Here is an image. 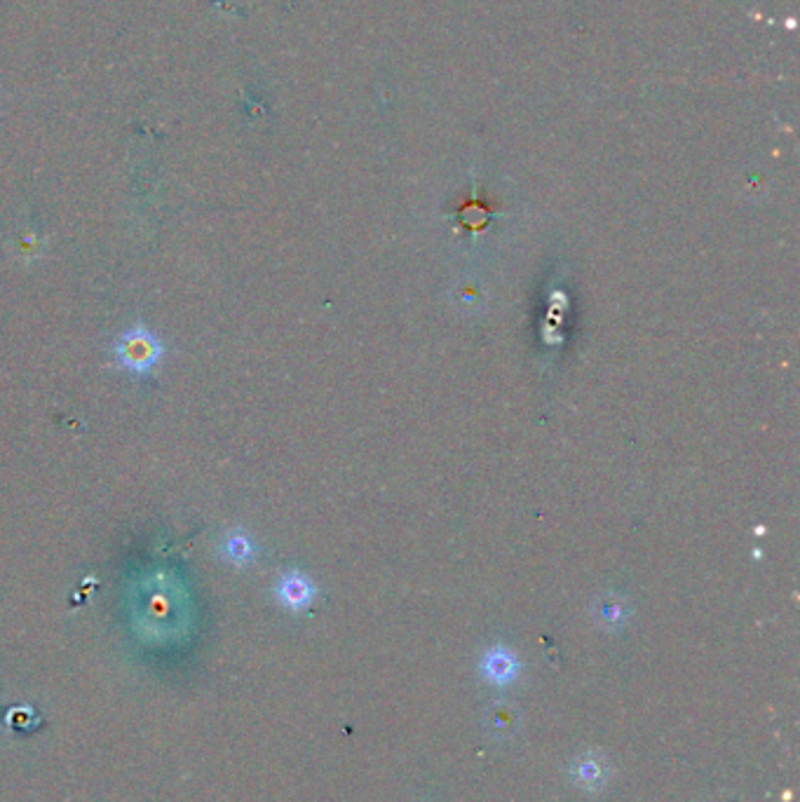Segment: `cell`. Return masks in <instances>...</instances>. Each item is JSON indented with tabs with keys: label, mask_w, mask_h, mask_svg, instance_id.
Wrapping results in <instances>:
<instances>
[{
	"label": "cell",
	"mask_w": 800,
	"mask_h": 802,
	"mask_svg": "<svg viewBox=\"0 0 800 802\" xmlns=\"http://www.w3.org/2000/svg\"><path fill=\"white\" fill-rule=\"evenodd\" d=\"M221 554L223 559L233 566L242 568L249 566L256 559V545L252 540V535H247L244 530H230V533L223 535L221 540Z\"/></svg>",
	"instance_id": "277c9868"
},
{
	"label": "cell",
	"mask_w": 800,
	"mask_h": 802,
	"mask_svg": "<svg viewBox=\"0 0 800 802\" xmlns=\"http://www.w3.org/2000/svg\"><path fill=\"white\" fill-rule=\"evenodd\" d=\"M315 594V584L298 570H287L275 584V598L280 601V606L291 610V613H301V610L310 608V603L315 601Z\"/></svg>",
	"instance_id": "7a4b0ae2"
},
{
	"label": "cell",
	"mask_w": 800,
	"mask_h": 802,
	"mask_svg": "<svg viewBox=\"0 0 800 802\" xmlns=\"http://www.w3.org/2000/svg\"><path fill=\"white\" fill-rule=\"evenodd\" d=\"M479 671L488 683L510 685L519 676V659L514 657V652L503 648V645H496V648L484 652Z\"/></svg>",
	"instance_id": "3957f363"
},
{
	"label": "cell",
	"mask_w": 800,
	"mask_h": 802,
	"mask_svg": "<svg viewBox=\"0 0 800 802\" xmlns=\"http://www.w3.org/2000/svg\"><path fill=\"white\" fill-rule=\"evenodd\" d=\"M113 350L120 369L132 373V376H148L165 357V345L160 338L141 324L122 331Z\"/></svg>",
	"instance_id": "6da1fadb"
},
{
	"label": "cell",
	"mask_w": 800,
	"mask_h": 802,
	"mask_svg": "<svg viewBox=\"0 0 800 802\" xmlns=\"http://www.w3.org/2000/svg\"><path fill=\"white\" fill-rule=\"evenodd\" d=\"M573 777L585 788H601L608 781V765L596 753H585L575 760Z\"/></svg>",
	"instance_id": "5b68a950"
}]
</instances>
